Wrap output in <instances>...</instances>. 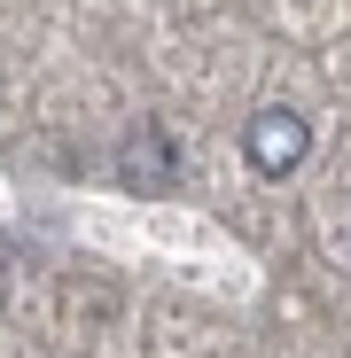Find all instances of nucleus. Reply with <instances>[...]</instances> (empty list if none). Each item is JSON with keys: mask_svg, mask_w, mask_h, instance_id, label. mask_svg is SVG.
<instances>
[{"mask_svg": "<svg viewBox=\"0 0 351 358\" xmlns=\"http://www.w3.org/2000/svg\"><path fill=\"white\" fill-rule=\"evenodd\" d=\"M242 156H250L258 179H289V171L312 156V125H305L297 109H281V101H273V109H258L250 125H242Z\"/></svg>", "mask_w": 351, "mask_h": 358, "instance_id": "f257e3e1", "label": "nucleus"}, {"mask_svg": "<svg viewBox=\"0 0 351 358\" xmlns=\"http://www.w3.org/2000/svg\"><path fill=\"white\" fill-rule=\"evenodd\" d=\"M117 179H125L133 195H164L172 179H180V148H172V133L156 117H141V125L117 141Z\"/></svg>", "mask_w": 351, "mask_h": 358, "instance_id": "f03ea898", "label": "nucleus"}]
</instances>
